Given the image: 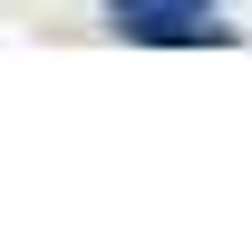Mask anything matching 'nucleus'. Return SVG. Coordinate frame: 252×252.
<instances>
[{
    "mask_svg": "<svg viewBox=\"0 0 252 252\" xmlns=\"http://www.w3.org/2000/svg\"><path fill=\"white\" fill-rule=\"evenodd\" d=\"M107 10H117V30H136V39H194L214 20V0H107Z\"/></svg>",
    "mask_w": 252,
    "mask_h": 252,
    "instance_id": "f257e3e1",
    "label": "nucleus"
}]
</instances>
